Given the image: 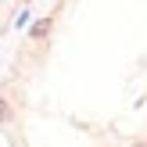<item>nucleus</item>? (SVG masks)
Listing matches in <instances>:
<instances>
[{"label": "nucleus", "instance_id": "f257e3e1", "mask_svg": "<svg viewBox=\"0 0 147 147\" xmlns=\"http://www.w3.org/2000/svg\"><path fill=\"white\" fill-rule=\"evenodd\" d=\"M50 25H54V22H50V18L36 22V25H32V36H36V40H40V36H47V32H50Z\"/></svg>", "mask_w": 147, "mask_h": 147}, {"label": "nucleus", "instance_id": "f03ea898", "mask_svg": "<svg viewBox=\"0 0 147 147\" xmlns=\"http://www.w3.org/2000/svg\"><path fill=\"white\" fill-rule=\"evenodd\" d=\"M4 119H11V108H7L4 100H0V122H4Z\"/></svg>", "mask_w": 147, "mask_h": 147}, {"label": "nucleus", "instance_id": "7ed1b4c3", "mask_svg": "<svg viewBox=\"0 0 147 147\" xmlns=\"http://www.w3.org/2000/svg\"><path fill=\"white\" fill-rule=\"evenodd\" d=\"M133 147H144V144H133Z\"/></svg>", "mask_w": 147, "mask_h": 147}]
</instances>
